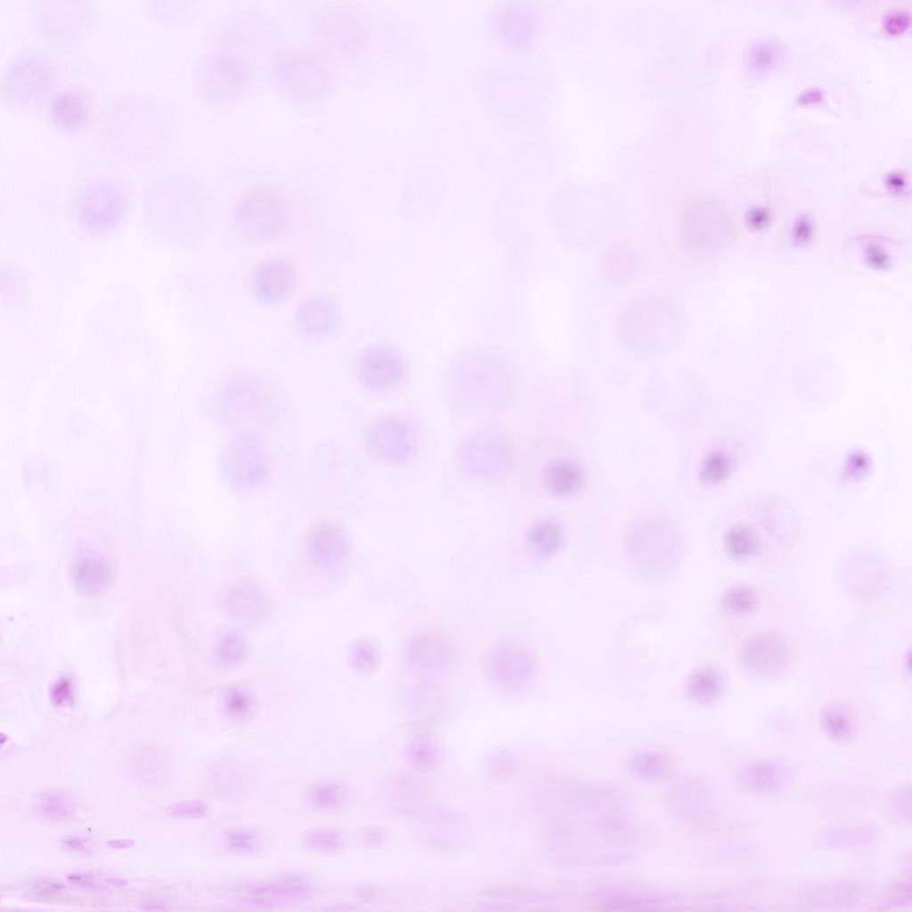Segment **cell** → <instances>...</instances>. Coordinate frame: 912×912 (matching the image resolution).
<instances>
[{"label":"cell","instance_id":"cell-27","mask_svg":"<svg viewBox=\"0 0 912 912\" xmlns=\"http://www.w3.org/2000/svg\"><path fill=\"white\" fill-rule=\"evenodd\" d=\"M790 777V770L786 765L778 761L766 760L747 765L741 773V781L749 790L767 793L784 786Z\"/></svg>","mask_w":912,"mask_h":912},{"label":"cell","instance_id":"cell-30","mask_svg":"<svg viewBox=\"0 0 912 912\" xmlns=\"http://www.w3.org/2000/svg\"><path fill=\"white\" fill-rule=\"evenodd\" d=\"M721 672L712 665H703L690 673L686 682V693L694 702L708 704L716 701L724 688Z\"/></svg>","mask_w":912,"mask_h":912},{"label":"cell","instance_id":"cell-23","mask_svg":"<svg viewBox=\"0 0 912 912\" xmlns=\"http://www.w3.org/2000/svg\"><path fill=\"white\" fill-rule=\"evenodd\" d=\"M339 318V309L332 298L315 295L307 297L298 305L295 323L303 335L311 338H322L335 331Z\"/></svg>","mask_w":912,"mask_h":912},{"label":"cell","instance_id":"cell-20","mask_svg":"<svg viewBox=\"0 0 912 912\" xmlns=\"http://www.w3.org/2000/svg\"><path fill=\"white\" fill-rule=\"evenodd\" d=\"M223 606L229 617L245 624L259 623L270 612L265 591L256 582L248 578L235 582L226 590Z\"/></svg>","mask_w":912,"mask_h":912},{"label":"cell","instance_id":"cell-18","mask_svg":"<svg viewBox=\"0 0 912 912\" xmlns=\"http://www.w3.org/2000/svg\"><path fill=\"white\" fill-rule=\"evenodd\" d=\"M484 671L490 680L499 685L519 688L533 680L536 663L525 647L513 642H502L487 652Z\"/></svg>","mask_w":912,"mask_h":912},{"label":"cell","instance_id":"cell-24","mask_svg":"<svg viewBox=\"0 0 912 912\" xmlns=\"http://www.w3.org/2000/svg\"><path fill=\"white\" fill-rule=\"evenodd\" d=\"M668 804L680 818L703 823L711 818L712 802L701 783L690 780L676 783L668 793Z\"/></svg>","mask_w":912,"mask_h":912},{"label":"cell","instance_id":"cell-3","mask_svg":"<svg viewBox=\"0 0 912 912\" xmlns=\"http://www.w3.org/2000/svg\"><path fill=\"white\" fill-rule=\"evenodd\" d=\"M684 330L685 321L679 306L659 296L631 302L620 314L617 324L624 346L643 354L669 351L680 342Z\"/></svg>","mask_w":912,"mask_h":912},{"label":"cell","instance_id":"cell-22","mask_svg":"<svg viewBox=\"0 0 912 912\" xmlns=\"http://www.w3.org/2000/svg\"><path fill=\"white\" fill-rule=\"evenodd\" d=\"M306 550L319 566L331 567L342 563L350 550V540L346 529L332 521L314 525L306 536Z\"/></svg>","mask_w":912,"mask_h":912},{"label":"cell","instance_id":"cell-1","mask_svg":"<svg viewBox=\"0 0 912 912\" xmlns=\"http://www.w3.org/2000/svg\"><path fill=\"white\" fill-rule=\"evenodd\" d=\"M558 857L570 865L623 862L639 847V834L624 797L611 788L570 783L556 825Z\"/></svg>","mask_w":912,"mask_h":912},{"label":"cell","instance_id":"cell-45","mask_svg":"<svg viewBox=\"0 0 912 912\" xmlns=\"http://www.w3.org/2000/svg\"><path fill=\"white\" fill-rule=\"evenodd\" d=\"M629 765L636 775L646 779L659 778L667 770L666 758L655 751H643L633 754L630 758Z\"/></svg>","mask_w":912,"mask_h":912},{"label":"cell","instance_id":"cell-34","mask_svg":"<svg viewBox=\"0 0 912 912\" xmlns=\"http://www.w3.org/2000/svg\"><path fill=\"white\" fill-rule=\"evenodd\" d=\"M723 548L731 558L745 560L759 552L761 542L752 527L738 524L731 526L725 533Z\"/></svg>","mask_w":912,"mask_h":912},{"label":"cell","instance_id":"cell-7","mask_svg":"<svg viewBox=\"0 0 912 912\" xmlns=\"http://www.w3.org/2000/svg\"><path fill=\"white\" fill-rule=\"evenodd\" d=\"M218 469L224 484L234 492H248L265 484L270 463L258 433L235 431L221 449Z\"/></svg>","mask_w":912,"mask_h":912},{"label":"cell","instance_id":"cell-13","mask_svg":"<svg viewBox=\"0 0 912 912\" xmlns=\"http://www.w3.org/2000/svg\"><path fill=\"white\" fill-rule=\"evenodd\" d=\"M737 663L750 679L770 681L780 677L789 663V648L776 631H761L749 637L740 647Z\"/></svg>","mask_w":912,"mask_h":912},{"label":"cell","instance_id":"cell-41","mask_svg":"<svg viewBox=\"0 0 912 912\" xmlns=\"http://www.w3.org/2000/svg\"><path fill=\"white\" fill-rule=\"evenodd\" d=\"M722 608L732 615H745L753 612L759 603L758 591L749 584L739 583L728 588L721 596Z\"/></svg>","mask_w":912,"mask_h":912},{"label":"cell","instance_id":"cell-44","mask_svg":"<svg viewBox=\"0 0 912 912\" xmlns=\"http://www.w3.org/2000/svg\"><path fill=\"white\" fill-rule=\"evenodd\" d=\"M224 848L234 854L249 855L258 851L263 844L261 833L250 826H237L227 830L223 838Z\"/></svg>","mask_w":912,"mask_h":912},{"label":"cell","instance_id":"cell-4","mask_svg":"<svg viewBox=\"0 0 912 912\" xmlns=\"http://www.w3.org/2000/svg\"><path fill=\"white\" fill-rule=\"evenodd\" d=\"M680 555L679 534L664 522H639L631 528L627 536V560L631 570L643 579L667 577L678 566Z\"/></svg>","mask_w":912,"mask_h":912},{"label":"cell","instance_id":"cell-31","mask_svg":"<svg viewBox=\"0 0 912 912\" xmlns=\"http://www.w3.org/2000/svg\"><path fill=\"white\" fill-rule=\"evenodd\" d=\"M110 570L107 563L96 557L79 559L72 570V579L78 590L94 594L102 590L110 581Z\"/></svg>","mask_w":912,"mask_h":912},{"label":"cell","instance_id":"cell-14","mask_svg":"<svg viewBox=\"0 0 912 912\" xmlns=\"http://www.w3.org/2000/svg\"><path fill=\"white\" fill-rule=\"evenodd\" d=\"M364 442L369 452L377 460L392 464L409 460L417 449V435L404 419L379 416L367 425Z\"/></svg>","mask_w":912,"mask_h":912},{"label":"cell","instance_id":"cell-53","mask_svg":"<svg viewBox=\"0 0 912 912\" xmlns=\"http://www.w3.org/2000/svg\"><path fill=\"white\" fill-rule=\"evenodd\" d=\"M822 98V91L819 88L812 87L801 93L797 99L799 102L809 103L818 102Z\"/></svg>","mask_w":912,"mask_h":912},{"label":"cell","instance_id":"cell-11","mask_svg":"<svg viewBox=\"0 0 912 912\" xmlns=\"http://www.w3.org/2000/svg\"><path fill=\"white\" fill-rule=\"evenodd\" d=\"M199 74L205 95L224 103L242 97L258 73L240 56L216 44L204 57Z\"/></svg>","mask_w":912,"mask_h":912},{"label":"cell","instance_id":"cell-54","mask_svg":"<svg viewBox=\"0 0 912 912\" xmlns=\"http://www.w3.org/2000/svg\"><path fill=\"white\" fill-rule=\"evenodd\" d=\"M135 843L131 839H113L109 840L106 845L110 849L115 850H125L132 848Z\"/></svg>","mask_w":912,"mask_h":912},{"label":"cell","instance_id":"cell-19","mask_svg":"<svg viewBox=\"0 0 912 912\" xmlns=\"http://www.w3.org/2000/svg\"><path fill=\"white\" fill-rule=\"evenodd\" d=\"M296 285L293 265L283 257L273 256L262 261L254 270L251 289L255 297L265 305L285 301Z\"/></svg>","mask_w":912,"mask_h":912},{"label":"cell","instance_id":"cell-9","mask_svg":"<svg viewBox=\"0 0 912 912\" xmlns=\"http://www.w3.org/2000/svg\"><path fill=\"white\" fill-rule=\"evenodd\" d=\"M272 71L281 89L289 97L312 102L324 97L330 90L332 74L324 61L305 50H288L279 53Z\"/></svg>","mask_w":912,"mask_h":912},{"label":"cell","instance_id":"cell-35","mask_svg":"<svg viewBox=\"0 0 912 912\" xmlns=\"http://www.w3.org/2000/svg\"><path fill=\"white\" fill-rule=\"evenodd\" d=\"M820 723L826 736L835 742L846 743L854 735L852 716L839 704H828L822 708Z\"/></svg>","mask_w":912,"mask_h":912},{"label":"cell","instance_id":"cell-16","mask_svg":"<svg viewBox=\"0 0 912 912\" xmlns=\"http://www.w3.org/2000/svg\"><path fill=\"white\" fill-rule=\"evenodd\" d=\"M126 197L117 185L98 183L86 187L77 197L76 213L79 223L94 232L114 227L126 210Z\"/></svg>","mask_w":912,"mask_h":912},{"label":"cell","instance_id":"cell-2","mask_svg":"<svg viewBox=\"0 0 912 912\" xmlns=\"http://www.w3.org/2000/svg\"><path fill=\"white\" fill-rule=\"evenodd\" d=\"M514 390L511 368L497 354L476 349L457 357L446 370L443 391L448 404L469 414L497 411Z\"/></svg>","mask_w":912,"mask_h":912},{"label":"cell","instance_id":"cell-17","mask_svg":"<svg viewBox=\"0 0 912 912\" xmlns=\"http://www.w3.org/2000/svg\"><path fill=\"white\" fill-rule=\"evenodd\" d=\"M681 236L690 248L707 250L719 246L727 232V221L718 208L705 200H690L680 221Z\"/></svg>","mask_w":912,"mask_h":912},{"label":"cell","instance_id":"cell-12","mask_svg":"<svg viewBox=\"0 0 912 912\" xmlns=\"http://www.w3.org/2000/svg\"><path fill=\"white\" fill-rule=\"evenodd\" d=\"M286 214L284 200L277 191L257 188L239 200L233 210V224L248 238L270 239L285 225Z\"/></svg>","mask_w":912,"mask_h":912},{"label":"cell","instance_id":"cell-46","mask_svg":"<svg viewBox=\"0 0 912 912\" xmlns=\"http://www.w3.org/2000/svg\"><path fill=\"white\" fill-rule=\"evenodd\" d=\"M875 832L868 826H851L827 831L822 835V842L827 845L851 847L870 843Z\"/></svg>","mask_w":912,"mask_h":912},{"label":"cell","instance_id":"cell-37","mask_svg":"<svg viewBox=\"0 0 912 912\" xmlns=\"http://www.w3.org/2000/svg\"><path fill=\"white\" fill-rule=\"evenodd\" d=\"M781 45L774 38L762 37L754 40L745 51V63L754 74H763L773 69L781 58Z\"/></svg>","mask_w":912,"mask_h":912},{"label":"cell","instance_id":"cell-5","mask_svg":"<svg viewBox=\"0 0 912 912\" xmlns=\"http://www.w3.org/2000/svg\"><path fill=\"white\" fill-rule=\"evenodd\" d=\"M202 208L192 184L179 182L167 193L151 195L146 208L147 224L164 240L176 243L194 239L201 227Z\"/></svg>","mask_w":912,"mask_h":912},{"label":"cell","instance_id":"cell-10","mask_svg":"<svg viewBox=\"0 0 912 912\" xmlns=\"http://www.w3.org/2000/svg\"><path fill=\"white\" fill-rule=\"evenodd\" d=\"M461 469L481 481L506 476L513 467V449L507 436L493 428H479L466 436L457 450Z\"/></svg>","mask_w":912,"mask_h":912},{"label":"cell","instance_id":"cell-43","mask_svg":"<svg viewBox=\"0 0 912 912\" xmlns=\"http://www.w3.org/2000/svg\"><path fill=\"white\" fill-rule=\"evenodd\" d=\"M300 842L304 848L319 853H335L345 847L343 835L330 827L308 828L302 833Z\"/></svg>","mask_w":912,"mask_h":912},{"label":"cell","instance_id":"cell-32","mask_svg":"<svg viewBox=\"0 0 912 912\" xmlns=\"http://www.w3.org/2000/svg\"><path fill=\"white\" fill-rule=\"evenodd\" d=\"M52 112L60 126L71 130L80 127L86 122L88 108L81 94L69 90L60 94L54 99Z\"/></svg>","mask_w":912,"mask_h":912},{"label":"cell","instance_id":"cell-42","mask_svg":"<svg viewBox=\"0 0 912 912\" xmlns=\"http://www.w3.org/2000/svg\"><path fill=\"white\" fill-rule=\"evenodd\" d=\"M348 661L355 672L364 675L372 673L381 661L379 647L372 639L360 638L352 643Z\"/></svg>","mask_w":912,"mask_h":912},{"label":"cell","instance_id":"cell-48","mask_svg":"<svg viewBox=\"0 0 912 912\" xmlns=\"http://www.w3.org/2000/svg\"><path fill=\"white\" fill-rule=\"evenodd\" d=\"M210 811L209 805L201 800H184L170 804L167 814L175 818L197 819L206 817Z\"/></svg>","mask_w":912,"mask_h":912},{"label":"cell","instance_id":"cell-52","mask_svg":"<svg viewBox=\"0 0 912 912\" xmlns=\"http://www.w3.org/2000/svg\"><path fill=\"white\" fill-rule=\"evenodd\" d=\"M59 843L64 849L82 851L86 849L87 840L80 836H68L59 840Z\"/></svg>","mask_w":912,"mask_h":912},{"label":"cell","instance_id":"cell-38","mask_svg":"<svg viewBox=\"0 0 912 912\" xmlns=\"http://www.w3.org/2000/svg\"><path fill=\"white\" fill-rule=\"evenodd\" d=\"M637 260L638 257L632 249L622 246L613 248L602 260V274L613 282L624 281L634 274Z\"/></svg>","mask_w":912,"mask_h":912},{"label":"cell","instance_id":"cell-25","mask_svg":"<svg viewBox=\"0 0 912 912\" xmlns=\"http://www.w3.org/2000/svg\"><path fill=\"white\" fill-rule=\"evenodd\" d=\"M311 885L299 877H282L250 885L244 899L257 907H275L310 895Z\"/></svg>","mask_w":912,"mask_h":912},{"label":"cell","instance_id":"cell-55","mask_svg":"<svg viewBox=\"0 0 912 912\" xmlns=\"http://www.w3.org/2000/svg\"><path fill=\"white\" fill-rule=\"evenodd\" d=\"M887 183L892 188L899 189L903 187L904 177L900 173H892L887 176Z\"/></svg>","mask_w":912,"mask_h":912},{"label":"cell","instance_id":"cell-26","mask_svg":"<svg viewBox=\"0 0 912 912\" xmlns=\"http://www.w3.org/2000/svg\"><path fill=\"white\" fill-rule=\"evenodd\" d=\"M451 656L449 643L440 635L432 632L412 636L404 647L407 663L419 670L442 668L448 664Z\"/></svg>","mask_w":912,"mask_h":912},{"label":"cell","instance_id":"cell-33","mask_svg":"<svg viewBox=\"0 0 912 912\" xmlns=\"http://www.w3.org/2000/svg\"><path fill=\"white\" fill-rule=\"evenodd\" d=\"M862 886L857 883L838 882L818 884L803 895L806 903L817 906L850 902L859 898Z\"/></svg>","mask_w":912,"mask_h":912},{"label":"cell","instance_id":"cell-8","mask_svg":"<svg viewBox=\"0 0 912 912\" xmlns=\"http://www.w3.org/2000/svg\"><path fill=\"white\" fill-rule=\"evenodd\" d=\"M216 44L239 55L258 73L268 64L273 68L279 55L273 24L255 12H241L228 19L221 27Z\"/></svg>","mask_w":912,"mask_h":912},{"label":"cell","instance_id":"cell-29","mask_svg":"<svg viewBox=\"0 0 912 912\" xmlns=\"http://www.w3.org/2000/svg\"><path fill=\"white\" fill-rule=\"evenodd\" d=\"M566 540L564 527L552 518L534 522L527 530L526 543L537 557L547 558L557 554Z\"/></svg>","mask_w":912,"mask_h":912},{"label":"cell","instance_id":"cell-50","mask_svg":"<svg viewBox=\"0 0 912 912\" xmlns=\"http://www.w3.org/2000/svg\"><path fill=\"white\" fill-rule=\"evenodd\" d=\"M41 812L53 818H66L73 812L71 803L63 795H53L44 799Z\"/></svg>","mask_w":912,"mask_h":912},{"label":"cell","instance_id":"cell-39","mask_svg":"<svg viewBox=\"0 0 912 912\" xmlns=\"http://www.w3.org/2000/svg\"><path fill=\"white\" fill-rule=\"evenodd\" d=\"M346 798L345 786L334 780L318 781L309 786L305 799L307 804L318 810H332L341 807Z\"/></svg>","mask_w":912,"mask_h":912},{"label":"cell","instance_id":"cell-28","mask_svg":"<svg viewBox=\"0 0 912 912\" xmlns=\"http://www.w3.org/2000/svg\"><path fill=\"white\" fill-rule=\"evenodd\" d=\"M582 468L573 461L556 460L549 464L543 472V484L553 496L570 497L578 493L584 484Z\"/></svg>","mask_w":912,"mask_h":912},{"label":"cell","instance_id":"cell-49","mask_svg":"<svg viewBox=\"0 0 912 912\" xmlns=\"http://www.w3.org/2000/svg\"><path fill=\"white\" fill-rule=\"evenodd\" d=\"M869 457L861 451L851 452L846 459L843 469V477L855 480L865 476L870 468Z\"/></svg>","mask_w":912,"mask_h":912},{"label":"cell","instance_id":"cell-51","mask_svg":"<svg viewBox=\"0 0 912 912\" xmlns=\"http://www.w3.org/2000/svg\"><path fill=\"white\" fill-rule=\"evenodd\" d=\"M909 24L908 12L902 10H894L884 16V25L892 34L902 32Z\"/></svg>","mask_w":912,"mask_h":912},{"label":"cell","instance_id":"cell-6","mask_svg":"<svg viewBox=\"0 0 912 912\" xmlns=\"http://www.w3.org/2000/svg\"><path fill=\"white\" fill-rule=\"evenodd\" d=\"M222 419L236 431H256L281 412V396L266 382L243 376L227 383L221 391Z\"/></svg>","mask_w":912,"mask_h":912},{"label":"cell","instance_id":"cell-47","mask_svg":"<svg viewBox=\"0 0 912 912\" xmlns=\"http://www.w3.org/2000/svg\"><path fill=\"white\" fill-rule=\"evenodd\" d=\"M223 706L229 717L242 720L252 712L253 700L246 691L232 688L224 694Z\"/></svg>","mask_w":912,"mask_h":912},{"label":"cell","instance_id":"cell-15","mask_svg":"<svg viewBox=\"0 0 912 912\" xmlns=\"http://www.w3.org/2000/svg\"><path fill=\"white\" fill-rule=\"evenodd\" d=\"M406 362L394 346L379 343L365 348L356 363V377L361 386L374 393L397 387L405 379Z\"/></svg>","mask_w":912,"mask_h":912},{"label":"cell","instance_id":"cell-40","mask_svg":"<svg viewBox=\"0 0 912 912\" xmlns=\"http://www.w3.org/2000/svg\"><path fill=\"white\" fill-rule=\"evenodd\" d=\"M248 655V644L244 636L236 631L223 633L216 640L214 656L217 664L226 668L241 664Z\"/></svg>","mask_w":912,"mask_h":912},{"label":"cell","instance_id":"cell-36","mask_svg":"<svg viewBox=\"0 0 912 912\" xmlns=\"http://www.w3.org/2000/svg\"><path fill=\"white\" fill-rule=\"evenodd\" d=\"M736 461L731 454L717 450L709 452L697 468V479L705 486H716L727 480L735 469Z\"/></svg>","mask_w":912,"mask_h":912},{"label":"cell","instance_id":"cell-21","mask_svg":"<svg viewBox=\"0 0 912 912\" xmlns=\"http://www.w3.org/2000/svg\"><path fill=\"white\" fill-rule=\"evenodd\" d=\"M314 28L317 42L331 54L342 55L354 46L355 19L346 9L325 8L317 15Z\"/></svg>","mask_w":912,"mask_h":912}]
</instances>
